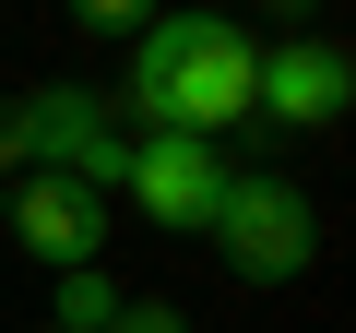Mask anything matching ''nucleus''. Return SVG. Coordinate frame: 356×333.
<instances>
[{"label":"nucleus","instance_id":"obj_10","mask_svg":"<svg viewBox=\"0 0 356 333\" xmlns=\"http://www.w3.org/2000/svg\"><path fill=\"white\" fill-rule=\"evenodd\" d=\"M261 13H273L285 36H321V24H309V13H321V0H261Z\"/></svg>","mask_w":356,"mask_h":333},{"label":"nucleus","instance_id":"obj_5","mask_svg":"<svg viewBox=\"0 0 356 333\" xmlns=\"http://www.w3.org/2000/svg\"><path fill=\"white\" fill-rule=\"evenodd\" d=\"M250 119H273L285 143L344 131V119H356V48H332V36H273V48H261V95H250Z\"/></svg>","mask_w":356,"mask_h":333},{"label":"nucleus","instance_id":"obj_12","mask_svg":"<svg viewBox=\"0 0 356 333\" xmlns=\"http://www.w3.org/2000/svg\"><path fill=\"white\" fill-rule=\"evenodd\" d=\"M36 333H48V321H36Z\"/></svg>","mask_w":356,"mask_h":333},{"label":"nucleus","instance_id":"obj_7","mask_svg":"<svg viewBox=\"0 0 356 333\" xmlns=\"http://www.w3.org/2000/svg\"><path fill=\"white\" fill-rule=\"evenodd\" d=\"M107 321H119V286H107V262L60 274V297H48V333H107Z\"/></svg>","mask_w":356,"mask_h":333},{"label":"nucleus","instance_id":"obj_1","mask_svg":"<svg viewBox=\"0 0 356 333\" xmlns=\"http://www.w3.org/2000/svg\"><path fill=\"white\" fill-rule=\"evenodd\" d=\"M250 95H261V36L238 13H154L131 36V84L107 107H119V131L226 143V131H250Z\"/></svg>","mask_w":356,"mask_h":333},{"label":"nucleus","instance_id":"obj_8","mask_svg":"<svg viewBox=\"0 0 356 333\" xmlns=\"http://www.w3.org/2000/svg\"><path fill=\"white\" fill-rule=\"evenodd\" d=\"M154 13H166V0H72V36H95V48H131Z\"/></svg>","mask_w":356,"mask_h":333},{"label":"nucleus","instance_id":"obj_9","mask_svg":"<svg viewBox=\"0 0 356 333\" xmlns=\"http://www.w3.org/2000/svg\"><path fill=\"white\" fill-rule=\"evenodd\" d=\"M107 333H191V309H178V297H119Z\"/></svg>","mask_w":356,"mask_h":333},{"label":"nucleus","instance_id":"obj_2","mask_svg":"<svg viewBox=\"0 0 356 333\" xmlns=\"http://www.w3.org/2000/svg\"><path fill=\"white\" fill-rule=\"evenodd\" d=\"M214 262H226L250 297L309 286V274H321V203H309L297 179H273V166H238L226 203H214Z\"/></svg>","mask_w":356,"mask_h":333},{"label":"nucleus","instance_id":"obj_11","mask_svg":"<svg viewBox=\"0 0 356 333\" xmlns=\"http://www.w3.org/2000/svg\"><path fill=\"white\" fill-rule=\"evenodd\" d=\"M0 179H24V131H13V107H0Z\"/></svg>","mask_w":356,"mask_h":333},{"label":"nucleus","instance_id":"obj_6","mask_svg":"<svg viewBox=\"0 0 356 333\" xmlns=\"http://www.w3.org/2000/svg\"><path fill=\"white\" fill-rule=\"evenodd\" d=\"M0 215H13V250H24V262H48V274L107 262V191H83V179H48V166H24Z\"/></svg>","mask_w":356,"mask_h":333},{"label":"nucleus","instance_id":"obj_4","mask_svg":"<svg viewBox=\"0 0 356 333\" xmlns=\"http://www.w3.org/2000/svg\"><path fill=\"white\" fill-rule=\"evenodd\" d=\"M226 143H191V131H131V179H119V203L143 215V226H166V238H214V203H226Z\"/></svg>","mask_w":356,"mask_h":333},{"label":"nucleus","instance_id":"obj_3","mask_svg":"<svg viewBox=\"0 0 356 333\" xmlns=\"http://www.w3.org/2000/svg\"><path fill=\"white\" fill-rule=\"evenodd\" d=\"M13 131H24V166L83 179V191L119 203V179H131V131H119V107H107L95 84H36V95H13Z\"/></svg>","mask_w":356,"mask_h":333}]
</instances>
